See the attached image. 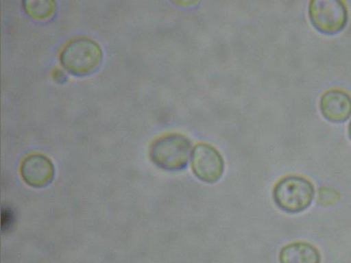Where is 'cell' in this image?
Instances as JSON below:
<instances>
[{
    "label": "cell",
    "mask_w": 351,
    "mask_h": 263,
    "mask_svg": "<svg viewBox=\"0 0 351 263\" xmlns=\"http://www.w3.org/2000/svg\"><path fill=\"white\" fill-rule=\"evenodd\" d=\"M61 65L75 76H86L101 64L103 51L95 41L79 37L66 44L60 55Z\"/></svg>",
    "instance_id": "6da1fadb"
},
{
    "label": "cell",
    "mask_w": 351,
    "mask_h": 263,
    "mask_svg": "<svg viewBox=\"0 0 351 263\" xmlns=\"http://www.w3.org/2000/svg\"><path fill=\"white\" fill-rule=\"evenodd\" d=\"M192 143L179 134H170L156 140L149 149L154 164L167 171H183L191 158Z\"/></svg>",
    "instance_id": "7a4b0ae2"
},
{
    "label": "cell",
    "mask_w": 351,
    "mask_h": 263,
    "mask_svg": "<svg viewBox=\"0 0 351 263\" xmlns=\"http://www.w3.org/2000/svg\"><path fill=\"white\" fill-rule=\"evenodd\" d=\"M315 196V186L300 175L281 179L273 190L274 203L288 214H299L308 209Z\"/></svg>",
    "instance_id": "3957f363"
},
{
    "label": "cell",
    "mask_w": 351,
    "mask_h": 263,
    "mask_svg": "<svg viewBox=\"0 0 351 263\" xmlns=\"http://www.w3.org/2000/svg\"><path fill=\"white\" fill-rule=\"evenodd\" d=\"M309 17L319 32L333 35L346 26L348 10L346 5L338 0H313L309 5Z\"/></svg>",
    "instance_id": "277c9868"
},
{
    "label": "cell",
    "mask_w": 351,
    "mask_h": 263,
    "mask_svg": "<svg viewBox=\"0 0 351 263\" xmlns=\"http://www.w3.org/2000/svg\"><path fill=\"white\" fill-rule=\"evenodd\" d=\"M191 166L193 174L206 184L217 183L224 172L223 156L206 143H199L194 148Z\"/></svg>",
    "instance_id": "5b68a950"
},
{
    "label": "cell",
    "mask_w": 351,
    "mask_h": 263,
    "mask_svg": "<svg viewBox=\"0 0 351 263\" xmlns=\"http://www.w3.org/2000/svg\"><path fill=\"white\" fill-rule=\"evenodd\" d=\"M319 108L326 120L343 123L351 115V97L343 90H330L323 94Z\"/></svg>",
    "instance_id": "8992f818"
},
{
    "label": "cell",
    "mask_w": 351,
    "mask_h": 263,
    "mask_svg": "<svg viewBox=\"0 0 351 263\" xmlns=\"http://www.w3.org/2000/svg\"><path fill=\"white\" fill-rule=\"evenodd\" d=\"M21 172L25 181L37 186L47 184L52 179L54 168L52 162L45 155L34 154L23 160Z\"/></svg>",
    "instance_id": "52a82bcc"
},
{
    "label": "cell",
    "mask_w": 351,
    "mask_h": 263,
    "mask_svg": "<svg viewBox=\"0 0 351 263\" xmlns=\"http://www.w3.org/2000/svg\"><path fill=\"white\" fill-rule=\"evenodd\" d=\"M279 260L280 263H321L322 255L312 244L296 242L282 248Z\"/></svg>",
    "instance_id": "ba28073f"
},
{
    "label": "cell",
    "mask_w": 351,
    "mask_h": 263,
    "mask_svg": "<svg viewBox=\"0 0 351 263\" xmlns=\"http://www.w3.org/2000/svg\"><path fill=\"white\" fill-rule=\"evenodd\" d=\"M23 6L26 14L36 20H47L53 16L56 8L53 0H26Z\"/></svg>",
    "instance_id": "9c48e42d"
},
{
    "label": "cell",
    "mask_w": 351,
    "mask_h": 263,
    "mask_svg": "<svg viewBox=\"0 0 351 263\" xmlns=\"http://www.w3.org/2000/svg\"><path fill=\"white\" fill-rule=\"evenodd\" d=\"M339 191L330 186H322L318 190L317 204L322 208H332L340 202Z\"/></svg>",
    "instance_id": "30bf717a"
},
{
    "label": "cell",
    "mask_w": 351,
    "mask_h": 263,
    "mask_svg": "<svg viewBox=\"0 0 351 263\" xmlns=\"http://www.w3.org/2000/svg\"><path fill=\"white\" fill-rule=\"evenodd\" d=\"M14 212L8 208L2 211V229H9L14 223Z\"/></svg>",
    "instance_id": "8fae6325"
},
{
    "label": "cell",
    "mask_w": 351,
    "mask_h": 263,
    "mask_svg": "<svg viewBox=\"0 0 351 263\" xmlns=\"http://www.w3.org/2000/svg\"><path fill=\"white\" fill-rule=\"evenodd\" d=\"M348 135H349V137H350V139L351 140V121L349 124V127H348Z\"/></svg>",
    "instance_id": "7c38bea8"
}]
</instances>
